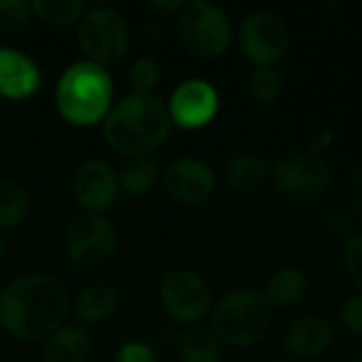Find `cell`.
Segmentation results:
<instances>
[{
  "instance_id": "cell-3",
  "label": "cell",
  "mask_w": 362,
  "mask_h": 362,
  "mask_svg": "<svg viewBox=\"0 0 362 362\" xmlns=\"http://www.w3.org/2000/svg\"><path fill=\"white\" fill-rule=\"evenodd\" d=\"M55 104L64 121L89 127L106 119L112 108V78L106 68L91 62L72 64L57 81Z\"/></svg>"
},
{
  "instance_id": "cell-1",
  "label": "cell",
  "mask_w": 362,
  "mask_h": 362,
  "mask_svg": "<svg viewBox=\"0 0 362 362\" xmlns=\"http://www.w3.org/2000/svg\"><path fill=\"white\" fill-rule=\"evenodd\" d=\"M68 310L66 286L47 274L23 276L0 293V327L21 341L47 339L64 325Z\"/></svg>"
},
{
  "instance_id": "cell-8",
  "label": "cell",
  "mask_w": 362,
  "mask_h": 362,
  "mask_svg": "<svg viewBox=\"0 0 362 362\" xmlns=\"http://www.w3.org/2000/svg\"><path fill=\"white\" fill-rule=\"evenodd\" d=\"M276 189L295 202H312L331 185V168L316 153H288L274 168Z\"/></svg>"
},
{
  "instance_id": "cell-10",
  "label": "cell",
  "mask_w": 362,
  "mask_h": 362,
  "mask_svg": "<svg viewBox=\"0 0 362 362\" xmlns=\"http://www.w3.org/2000/svg\"><path fill=\"white\" fill-rule=\"evenodd\" d=\"M115 246V227L98 214L76 216L66 229V252L68 259L78 267L93 269L106 263Z\"/></svg>"
},
{
  "instance_id": "cell-19",
  "label": "cell",
  "mask_w": 362,
  "mask_h": 362,
  "mask_svg": "<svg viewBox=\"0 0 362 362\" xmlns=\"http://www.w3.org/2000/svg\"><path fill=\"white\" fill-rule=\"evenodd\" d=\"M269 178V165L259 155H238L227 165V180L238 191H259Z\"/></svg>"
},
{
  "instance_id": "cell-34",
  "label": "cell",
  "mask_w": 362,
  "mask_h": 362,
  "mask_svg": "<svg viewBox=\"0 0 362 362\" xmlns=\"http://www.w3.org/2000/svg\"><path fill=\"white\" fill-rule=\"evenodd\" d=\"M350 362H362V354H361V356H356L354 361H350Z\"/></svg>"
},
{
  "instance_id": "cell-30",
  "label": "cell",
  "mask_w": 362,
  "mask_h": 362,
  "mask_svg": "<svg viewBox=\"0 0 362 362\" xmlns=\"http://www.w3.org/2000/svg\"><path fill=\"white\" fill-rule=\"evenodd\" d=\"M352 218H354V216L350 214V210H348L346 206H333V208L327 210V216H325L329 231H333V233H337V235L350 231Z\"/></svg>"
},
{
  "instance_id": "cell-22",
  "label": "cell",
  "mask_w": 362,
  "mask_h": 362,
  "mask_svg": "<svg viewBox=\"0 0 362 362\" xmlns=\"http://www.w3.org/2000/svg\"><path fill=\"white\" fill-rule=\"evenodd\" d=\"M30 210L25 189L15 180H0V229H13L23 223Z\"/></svg>"
},
{
  "instance_id": "cell-20",
  "label": "cell",
  "mask_w": 362,
  "mask_h": 362,
  "mask_svg": "<svg viewBox=\"0 0 362 362\" xmlns=\"http://www.w3.org/2000/svg\"><path fill=\"white\" fill-rule=\"evenodd\" d=\"M119 189H123L129 195H146L155 189L159 180V168L146 159V157H136L129 159L121 170H119Z\"/></svg>"
},
{
  "instance_id": "cell-5",
  "label": "cell",
  "mask_w": 362,
  "mask_h": 362,
  "mask_svg": "<svg viewBox=\"0 0 362 362\" xmlns=\"http://www.w3.org/2000/svg\"><path fill=\"white\" fill-rule=\"evenodd\" d=\"M178 32L185 47L197 57H221L233 40L229 15L208 0H195L182 8Z\"/></svg>"
},
{
  "instance_id": "cell-24",
  "label": "cell",
  "mask_w": 362,
  "mask_h": 362,
  "mask_svg": "<svg viewBox=\"0 0 362 362\" xmlns=\"http://www.w3.org/2000/svg\"><path fill=\"white\" fill-rule=\"evenodd\" d=\"M250 95L261 104H274L282 93V76L276 68L259 66L248 76Z\"/></svg>"
},
{
  "instance_id": "cell-18",
  "label": "cell",
  "mask_w": 362,
  "mask_h": 362,
  "mask_svg": "<svg viewBox=\"0 0 362 362\" xmlns=\"http://www.w3.org/2000/svg\"><path fill=\"white\" fill-rule=\"evenodd\" d=\"M117 310V293L110 284L95 282L78 293L74 303L76 318L85 325H98L110 318Z\"/></svg>"
},
{
  "instance_id": "cell-6",
  "label": "cell",
  "mask_w": 362,
  "mask_h": 362,
  "mask_svg": "<svg viewBox=\"0 0 362 362\" xmlns=\"http://www.w3.org/2000/svg\"><path fill=\"white\" fill-rule=\"evenodd\" d=\"M76 38L87 62L102 68L121 62L129 49V28L125 17L106 6L91 8L81 17Z\"/></svg>"
},
{
  "instance_id": "cell-2",
  "label": "cell",
  "mask_w": 362,
  "mask_h": 362,
  "mask_svg": "<svg viewBox=\"0 0 362 362\" xmlns=\"http://www.w3.org/2000/svg\"><path fill=\"white\" fill-rule=\"evenodd\" d=\"M172 129L168 104L155 93H129L119 100L104 119L108 146L125 157H146L157 151Z\"/></svg>"
},
{
  "instance_id": "cell-29",
  "label": "cell",
  "mask_w": 362,
  "mask_h": 362,
  "mask_svg": "<svg viewBox=\"0 0 362 362\" xmlns=\"http://www.w3.org/2000/svg\"><path fill=\"white\" fill-rule=\"evenodd\" d=\"M341 322L348 331L362 337V293L350 297L341 310Z\"/></svg>"
},
{
  "instance_id": "cell-33",
  "label": "cell",
  "mask_w": 362,
  "mask_h": 362,
  "mask_svg": "<svg viewBox=\"0 0 362 362\" xmlns=\"http://www.w3.org/2000/svg\"><path fill=\"white\" fill-rule=\"evenodd\" d=\"M2 257H4V240L0 235V263H2Z\"/></svg>"
},
{
  "instance_id": "cell-14",
  "label": "cell",
  "mask_w": 362,
  "mask_h": 362,
  "mask_svg": "<svg viewBox=\"0 0 362 362\" xmlns=\"http://www.w3.org/2000/svg\"><path fill=\"white\" fill-rule=\"evenodd\" d=\"M42 76L32 57L25 53L0 47V95L6 100H28L40 89Z\"/></svg>"
},
{
  "instance_id": "cell-27",
  "label": "cell",
  "mask_w": 362,
  "mask_h": 362,
  "mask_svg": "<svg viewBox=\"0 0 362 362\" xmlns=\"http://www.w3.org/2000/svg\"><path fill=\"white\" fill-rule=\"evenodd\" d=\"M344 263L350 278L362 288V231L348 235L344 246Z\"/></svg>"
},
{
  "instance_id": "cell-15",
  "label": "cell",
  "mask_w": 362,
  "mask_h": 362,
  "mask_svg": "<svg viewBox=\"0 0 362 362\" xmlns=\"http://www.w3.org/2000/svg\"><path fill=\"white\" fill-rule=\"evenodd\" d=\"M333 341V327L322 316H301L297 318L284 337V346L293 356L314 358L320 356Z\"/></svg>"
},
{
  "instance_id": "cell-7",
  "label": "cell",
  "mask_w": 362,
  "mask_h": 362,
  "mask_svg": "<svg viewBox=\"0 0 362 362\" xmlns=\"http://www.w3.org/2000/svg\"><path fill=\"white\" fill-rule=\"evenodd\" d=\"M242 53L259 68H274L288 51L291 34L284 19L272 11H255L244 17L238 30Z\"/></svg>"
},
{
  "instance_id": "cell-23",
  "label": "cell",
  "mask_w": 362,
  "mask_h": 362,
  "mask_svg": "<svg viewBox=\"0 0 362 362\" xmlns=\"http://www.w3.org/2000/svg\"><path fill=\"white\" fill-rule=\"evenodd\" d=\"M32 13L38 15L45 23L51 25H70L81 21L83 17V2L81 0H34L30 2Z\"/></svg>"
},
{
  "instance_id": "cell-35",
  "label": "cell",
  "mask_w": 362,
  "mask_h": 362,
  "mask_svg": "<svg viewBox=\"0 0 362 362\" xmlns=\"http://www.w3.org/2000/svg\"><path fill=\"white\" fill-rule=\"evenodd\" d=\"M274 362H288V361H284V358H278V361H274Z\"/></svg>"
},
{
  "instance_id": "cell-28",
  "label": "cell",
  "mask_w": 362,
  "mask_h": 362,
  "mask_svg": "<svg viewBox=\"0 0 362 362\" xmlns=\"http://www.w3.org/2000/svg\"><path fill=\"white\" fill-rule=\"evenodd\" d=\"M344 195H346L344 206L350 210V214L356 221H362V168L354 170L352 176L348 178Z\"/></svg>"
},
{
  "instance_id": "cell-9",
  "label": "cell",
  "mask_w": 362,
  "mask_h": 362,
  "mask_svg": "<svg viewBox=\"0 0 362 362\" xmlns=\"http://www.w3.org/2000/svg\"><path fill=\"white\" fill-rule=\"evenodd\" d=\"M159 299L163 310L182 325L199 322L212 305L208 284L189 269H174L165 274L159 284Z\"/></svg>"
},
{
  "instance_id": "cell-13",
  "label": "cell",
  "mask_w": 362,
  "mask_h": 362,
  "mask_svg": "<svg viewBox=\"0 0 362 362\" xmlns=\"http://www.w3.org/2000/svg\"><path fill=\"white\" fill-rule=\"evenodd\" d=\"M72 193L76 202L89 210V214H98L108 210L119 195V180L115 170L100 159H91L83 163L72 178Z\"/></svg>"
},
{
  "instance_id": "cell-12",
  "label": "cell",
  "mask_w": 362,
  "mask_h": 362,
  "mask_svg": "<svg viewBox=\"0 0 362 362\" xmlns=\"http://www.w3.org/2000/svg\"><path fill=\"white\" fill-rule=\"evenodd\" d=\"M165 193L182 204H199L214 193L216 174L214 170L199 159H176L163 172Z\"/></svg>"
},
{
  "instance_id": "cell-21",
  "label": "cell",
  "mask_w": 362,
  "mask_h": 362,
  "mask_svg": "<svg viewBox=\"0 0 362 362\" xmlns=\"http://www.w3.org/2000/svg\"><path fill=\"white\" fill-rule=\"evenodd\" d=\"M180 356L185 362H221L223 348L212 331L193 327L180 337Z\"/></svg>"
},
{
  "instance_id": "cell-26",
  "label": "cell",
  "mask_w": 362,
  "mask_h": 362,
  "mask_svg": "<svg viewBox=\"0 0 362 362\" xmlns=\"http://www.w3.org/2000/svg\"><path fill=\"white\" fill-rule=\"evenodd\" d=\"M161 81V68L153 57H140L129 68V85L136 93H153Z\"/></svg>"
},
{
  "instance_id": "cell-32",
  "label": "cell",
  "mask_w": 362,
  "mask_h": 362,
  "mask_svg": "<svg viewBox=\"0 0 362 362\" xmlns=\"http://www.w3.org/2000/svg\"><path fill=\"white\" fill-rule=\"evenodd\" d=\"M151 8H155V11H161V13H176V11H182L187 4L182 2V0H159V2H151L148 4Z\"/></svg>"
},
{
  "instance_id": "cell-17",
  "label": "cell",
  "mask_w": 362,
  "mask_h": 362,
  "mask_svg": "<svg viewBox=\"0 0 362 362\" xmlns=\"http://www.w3.org/2000/svg\"><path fill=\"white\" fill-rule=\"evenodd\" d=\"M308 286V276L299 267H282L267 280L265 299L272 308H293L305 297Z\"/></svg>"
},
{
  "instance_id": "cell-25",
  "label": "cell",
  "mask_w": 362,
  "mask_h": 362,
  "mask_svg": "<svg viewBox=\"0 0 362 362\" xmlns=\"http://www.w3.org/2000/svg\"><path fill=\"white\" fill-rule=\"evenodd\" d=\"M32 6L23 0H0V36L17 34L30 21Z\"/></svg>"
},
{
  "instance_id": "cell-4",
  "label": "cell",
  "mask_w": 362,
  "mask_h": 362,
  "mask_svg": "<svg viewBox=\"0 0 362 362\" xmlns=\"http://www.w3.org/2000/svg\"><path fill=\"white\" fill-rule=\"evenodd\" d=\"M274 320V312L263 293L240 288L225 295L212 314V333L221 344L250 348L259 344Z\"/></svg>"
},
{
  "instance_id": "cell-31",
  "label": "cell",
  "mask_w": 362,
  "mask_h": 362,
  "mask_svg": "<svg viewBox=\"0 0 362 362\" xmlns=\"http://www.w3.org/2000/svg\"><path fill=\"white\" fill-rule=\"evenodd\" d=\"M117 362H157V356L148 346L132 341V344H125L119 350Z\"/></svg>"
},
{
  "instance_id": "cell-16",
  "label": "cell",
  "mask_w": 362,
  "mask_h": 362,
  "mask_svg": "<svg viewBox=\"0 0 362 362\" xmlns=\"http://www.w3.org/2000/svg\"><path fill=\"white\" fill-rule=\"evenodd\" d=\"M89 337L81 327H59L45 341V362H85Z\"/></svg>"
},
{
  "instance_id": "cell-11",
  "label": "cell",
  "mask_w": 362,
  "mask_h": 362,
  "mask_svg": "<svg viewBox=\"0 0 362 362\" xmlns=\"http://www.w3.org/2000/svg\"><path fill=\"white\" fill-rule=\"evenodd\" d=\"M218 91L204 78H189L180 83L168 104L170 119L182 129H202L218 112Z\"/></svg>"
}]
</instances>
